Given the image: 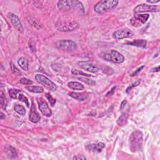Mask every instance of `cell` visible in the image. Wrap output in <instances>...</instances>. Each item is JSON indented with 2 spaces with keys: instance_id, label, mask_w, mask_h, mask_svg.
<instances>
[{
  "instance_id": "obj_30",
  "label": "cell",
  "mask_w": 160,
  "mask_h": 160,
  "mask_svg": "<svg viewBox=\"0 0 160 160\" xmlns=\"http://www.w3.org/2000/svg\"><path fill=\"white\" fill-rule=\"evenodd\" d=\"M140 83H141V80H138V81L133 83L132 84H131V85L128 86V87L127 88L126 92L127 93H128L130 91L131 89H132L133 88H134V87H136V86H137L138 85H139V84H140Z\"/></svg>"
},
{
  "instance_id": "obj_14",
  "label": "cell",
  "mask_w": 160,
  "mask_h": 160,
  "mask_svg": "<svg viewBox=\"0 0 160 160\" xmlns=\"http://www.w3.org/2000/svg\"><path fill=\"white\" fill-rule=\"evenodd\" d=\"M40 120H41V117L40 116L39 113H38V111H36V107H35L33 103L31 105L30 114V120L32 123H36L38 122H39Z\"/></svg>"
},
{
  "instance_id": "obj_20",
  "label": "cell",
  "mask_w": 160,
  "mask_h": 160,
  "mask_svg": "<svg viewBox=\"0 0 160 160\" xmlns=\"http://www.w3.org/2000/svg\"><path fill=\"white\" fill-rule=\"evenodd\" d=\"M26 89L30 92L36 93H41L43 92V88L36 86H26Z\"/></svg>"
},
{
  "instance_id": "obj_26",
  "label": "cell",
  "mask_w": 160,
  "mask_h": 160,
  "mask_svg": "<svg viewBox=\"0 0 160 160\" xmlns=\"http://www.w3.org/2000/svg\"><path fill=\"white\" fill-rule=\"evenodd\" d=\"M10 67H11V71H12L13 73V74H15V75H17V76H21V71L17 68V67L15 66V65H14L13 63H10Z\"/></svg>"
},
{
  "instance_id": "obj_36",
  "label": "cell",
  "mask_w": 160,
  "mask_h": 160,
  "mask_svg": "<svg viewBox=\"0 0 160 160\" xmlns=\"http://www.w3.org/2000/svg\"><path fill=\"white\" fill-rule=\"evenodd\" d=\"M127 104V101L126 100H124L122 101V103H121V105H120V110H122L125 107L126 104Z\"/></svg>"
},
{
  "instance_id": "obj_3",
  "label": "cell",
  "mask_w": 160,
  "mask_h": 160,
  "mask_svg": "<svg viewBox=\"0 0 160 160\" xmlns=\"http://www.w3.org/2000/svg\"><path fill=\"white\" fill-rule=\"evenodd\" d=\"M58 7L60 9L62 10H69V9L73 8H78L80 9V10L84 11V7L82 5V3L79 1H59L58 2Z\"/></svg>"
},
{
  "instance_id": "obj_28",
  "label": "cell",
  "mask_w": 160,
  "mask_h": 160,
  "mask_svg": "<svg viewBox=\"0 0 160 160\" xmlns=\"http://www.w3.org/2000/svg\"><path fill=\"white\" fill-rule=\"evenodd\" d=\"M18 100L21 101H22V102H23L24 103L26 104V105L28 107L30 106V103H29V101L28 100V98L26 97H25L24 95H23V94L19 95Z\"/></svg>"
},
{
  "instance_id": "obj_5",
  "label": "cell",
  "mask_w": 160,
  "mask_h": 160,
  "mask_svg": "<svg viewBox=\"0 0 160 160\" xmlns=\"http://www.w3.org/2000/svg\"><path fill=\"white\" fill-rule=\"evenodd\" d=\"M35 79L36 80L38 83H40L42 85H43L44 87L49 89L50 91H55L57 89L56 85L52 81L48 78L46 76H44L43 75H36L35 76Z\"/></svg>"
},
{
  "instance_id": "obj_27",
  "label": "cell",
  "mask_w": 160,
  "mask_h": 160,
  "mask_svg": "<svg viewBox=\"0 0 160 160\" xmlns=\"http://www.w3.org/2000/svg\"><path fill=\"white\" fill-rule=\"evenodd\" d=\"M45 96H46V98H47V100L49 101V102L50 103V104H51V106H54V105L56 103V99H54L52 97V96L50 95V93H47L45 94Z\"/></svg>"
},
{
  "instance_id": "obj_18",
  "label": "cell",
  "mask_w": 160,
  "mask_h": 160,
  "mask_svg": "<svg viewBox=\"0 0 160 160\" xmlns=\"http://www.w3.org/2000/svg\"><path fill=\"white\" fill-rule=\"evenodd\" d=\"M127 44H129V45L131 46H136V47H139V48H145L146 46V44L147 42L145 40H136L132 42L131 43H126Z\"/></svg>"
},
{
  "instance_id": "obj_35",
  "label": "cell",
  "mask_w": 160,
  "mask_h": 160,
  "mask_svg": "<svg viewBox=\"0 0 160 160\" xmlns=\"http://www.w3.org/2000/svg\"><path fill=\"white\" fill-rule=\"evenodd\" d=\"M73 159H86V158L85 156H83V155H78V156H74L73 158Z\"/></svg>"
},
{
  "instance_id": "obj_24",
  "label": "cell",
  "mask_w": 160,
  "mask_h": 160,
  "mask_svg": "<svg viewBox=\"0 0 160 160\" xmlns=\"http://www.w3.org/2000/svg\"><path fill=\"white\" fill-rule=\"evenodd\" d=\"M71 73H72V74L75 75H81V76H85V77H91V75L88 74V73H85L77 69H73L71 70Z\"/></svg>"
},
{
  "instance_id": "obj_15",
  "label": "cell",
  "mask_w": 160,
  "mask_h": 160,
  "mask_svg": "<svg viewBox=\"0 0 160 160\" xmlns=\"http://www.w3.org/2000/svg\"><path fill=\"white\" fill-rule=\"evenodd\" d=\"M105 147V145L103 143H98L97 144H92L89 145L86 147L89 151H93L94 152H101V150Z\"/></svg>"
},
{
  "instance_id": "obj_12",
  "label": "cell",
  "mask_w": 160,
  "mask_h": 160,
  "mask_svg": "<svg viewBox=\"0 0 160 160\" xmlns=\"http://www.w3.org/2000/svg\"><path fill=\"white\" fill-rule=\"evenodd\" d=\"M124 61V58L122 54L116 50L111 51L110 53V61L115 63H122Z\"/></svg>"
},
{
  "instance_id": "obj_2",
  "label": "cell",
  "mask_w": 160,
  "mask_h": 160,
  "mask_svg": "<svg viewBox=\"0 0 160 160\" xmlns=\"http://www.w3.org/2000/svg\"><path fill=\"white\" fill-rule=\"evenodd\" d=\"M118 4V1L116 0H108V1H99L95 6L94 10L98 13L102 14L109 10L113 9Z\"/></svg>"
},
{
  "instance_id": "obj_13",
  "label": "cell",
  "mask_w": 160,
  "mask_h": 160,
  "mask_svg": "<svg viewBox=\"0 0 160 160\" xmlns=\"http://www.w3.org/2000/svg\"><path fill=\"white\" fill-rule=\"evenodd\" d=\"M79 27L78 24L76 23H68L66 24H61L60 23V25L56 24V28L58 30L61 31H74Z\"/></svg>"
},
{
  "instance_id": "obj_32",
  "label": "cell",
  "mask_w": 160,
  "mask_h": 160,
  "mask_svg": "<svg viewBox=\"0 0 160 160\" xmlns=\"http://www.w3.org/2000/svg\"><path fill=\"white\" fill-rule=\"evenodd\" d=\"M20 83H21V84H23V85H31L32 83H33V82H32V81H31L30 79H28L27 78H21L20 80Z\"/></svg>"
},
{
  "instance_id": "obj_19",
  "label": "cell",
  "mask_w": 160,
  "mask_h": 160,
  "mask_svg": "<svg viewBox=\"0 0 160 160\" xmlns=\"http://www.w3.org/2000/svg\"><path fill=\"white\" fill-rule=\"evenodd\" d=\"M18 64L22 69H23L25 71H27L28 69V61L25 58L21 57L19 58L18 60Z\"/></svg>"
},
{
  "instance_id": "obj_11",
  "label": "cell",
  "mask_w": 160,
  "mask_h": 160,
  "mask_svg": "<svg viewBox=\"0 0 160 160\" xmlns=\"http://www.w3.org/2000/svg\"><path fill=\"white\" fill-rule=\"evenodd\" d=\"M78 64L80 68L84 69L89 72L97 73L99 71V70H100L98 67L88 61H79Z\"/></svg>"
},
{
  "instance_id": "obj_16",
  "label": "cell",
  "mask_w": 160,
  "mask_h": 160,
  "mask_svg": "<svg viewBox=\"0 0 160 160\" xmlns=\"http://www.w3.org/2000/svg\"><path fill=\"white\" fill-rule=\"evenodd\" d=\"M69 95L71 98L75 99V100L80 101H85L88 98V96L86 95L85 93H75V92H70L69 93Z\"/></svg>"
},
{
  "instance_id": "obj_17",
  "label": "cell",
  "mask_w": 160,
  "mask_h": 160,
  "mask_svg": "<svg viewBox=\"0 0 160 160\" xmlns=\"http://www.w3.org/2000/svg\"><path fill=\"white\" fill-rule=\"evenodd\" d=\"M68 86L71 89L73 90H78L81 91L84 89V86H83L81 83L76 81H71L68 83Z\"/></svg>"
},
{
  "instance_id": "obj_23",
  "label": "cell",
  "mask_w": 160,
  "mask_h": 160,
  "mask_svg": "<svg viewBox=\"0 0 160 160\" xmlns=\"http://www.w3.org/2000/svg\"><path fill=\"white\" fill-rule=\"evenodd\" d=\"M15 111L18 113V114H20L21 115H24L26 113V110H25V108L20 104H17L15 105Z\"/></svg>"
},
{
  "instance_id": "obj_7",
  "label": "cell",
  "mask_w": 160,
  "mask_h": 160,
  "mask_svg": "<svg viewBox=\"0 0 160 160\" xmlns=\"http://www.w3.org/2000/svg\"><path fill=\"white\" fill-rule=\"evenodd\" d=\"M160 7L159 6H151L146 4H141L138 5L134 9V12L135 13L143 12H159Z\"/></svg>"
},
{
  "instance_id": "obj_34",
  "label": "cell",
  "mask_w": 160,
  "mask_h": 160,
  "mask_svg": "<svg viewBox=\"0 0 160 160\" xmlns=\"http://www.w3.org/2000/svg\"><path fill=\"white\" fill-rule=\"evenodd\" d=\"M116 86H114L111 89V90L109 91L105 96H106V97H110V96L113 95L114 94V93L115 91V89H116Z\"/></svg>"
},
{
  "instance_id": "obj_22",
  "label": "cell",
  "mask_w": 160,
  "mask_h": 160,
  "mask_svg": "<svg viewBox=\"0 0 160 160\" xmlns=\"http://www.w3.org/2000/svg\"><path fill=\"white\" fill-rule=\"evenodd\" d=\"M7 155L8 156H9L10 158H15L17 156V151H16V149L12 146H9L8 148L7 149Z\"/></svg>"
},
{
  "instance_id": "obj_4",
  "label": "cell",
  "mask_w": 160,
  "mask_h": 160,
  "mask_svg": "<svg viewBox=\"0 0 160 160\" xmlns=\"http://www.w3.org/2000/svg\"><path fill=\"white\" fill-rule=\"evenodd\" d=\"M55 46L60 50L69 51V52H72L77 48V44L75 41L69 40H63L57 41L55 43Z\"/></svg>"
},
{
  "instance_id": "obj_9",
  "label": "cell",
  "mask_w": 160,
  "mask_h": 160,
  "mask_svg": "<svg viewBox=\"0 0 160 160\" xmlns=\"http://www.w3.org/2000/svg\"><path fill=\"white\" fill-rule=\"evenodd\" d=\"M38 106L40 111L44 116L46 117H50L52 115V111L50 110L46 102L43 98H39L38 100Z\"/></svg>"
},
{
  "instance_id": "obj_25",
  "label": "cell",
  "mask_w": 160,
  "mask_h": 160,
  "mask_svg": "<svg viewBox=\"0 0 160 160\" xmlns=\"http://www.w3.org/2000/svg\"><path fill=\"white\" fill-rule=\"evenodd\" d=\"M20 92V89H11L9 90V95L13 99H17V94Z\"/></svg>"
},
{
  "instance_id": "obj_29",
  "label": "cell",
  "mask_w": 160,
  "mask_h": 160,
  "mask_svg": "<svg viewBox=\"0 0 160 160\" xmlns=\"http://www.w3.org/2000/svg\"><path fill=\"white\" fill-rule=\"evenodd\" d=\"M78 79L81 80V81L85 82V83H86V84L89 85L93 86V85H95L96 84V83L94 81H93L92 79H89L85 78V77H80Z\"/></svg>"
},
{
  "instance_id": "obj_21",
  "label": "cell",
  "mask_w": 160,
  "mask_h": 160,
  "mask_svg": "<svg viewBox=\"0 0 160 160\" xmlns=\"http://www.w3.org/2000/svg\"><path fill=\"white\" fill-rule=\"evenodd\" d=\"M128 118V115L127 114H123L117 120V123L118 125L120 126L124 125V124L127 123Z\"/></svg>"
},
{
  "instance_id": "obj_1",
  "label": "cell",
  "mask_w": 160,
  "mask_h": 160,
  "mask_svg": "<svg viewBox=\"0 0 160 160\" xmlns=\"http://www.w3.org/2000/svg\"><path fill=\"white\" fill-rule=\"evenodd\" d=\"M143 133L140 131H135L130 137V148L134 153L141 149L143 146Z\"/></svg>"
},
{
  "instance_id": "obj_38",
  "label": "cell",
  "mask_w": 160,
  "mask_h": 160,
  "mask_svg": "<svg viewBox=\"0 0 160 160\" xmlns=\"http://www.w3.org/2000/svg\"><path fill=\"white\" fill-rule=\"evenodd\" d=\"M159 1H160L159 0H158V1H149V0H147L146 1L147 3H149L150 4H155V3H159Z\"/></svg>"
},
{
  "instance_id": "obj_10",
  "label": "cell",
  "mask_w": 160,
  "mask_h": 160,
  "mask_svg": "<svg viewBox=\"0 0 160 160\" xmlns=\"http://www.w3.org/2000/svg\"><path fill=\"white\" fill-rule=\"evenodd\" d=\"M8 17L9 18V20H10L12 24L13 25V26L17 29L18 31L23 33L24 30H23V25H22L20 21V18H19L17 15L13 13H8Z\"/></svg>"
},
{
  "instance_id": "obj_31",
  "label": "cell",
  "mask_w": 160,
  "mask_h": 160,
  "mask_svg": "<svg viewBox=\"0 0 160 160\" xmlns=\"http://www.w3.org/2000/svg\"><path fill=\"white\" fill-rule=\"evenodd\" d=\"M0 101H1V107L4 109V110H5V108H6V97H5V96H4V95H3V93H1V98H0Z\"/></svg>"
},
{
  "instance_id": "obj_6",
  "label": "cell",
  "mask_w": 160,
  "mask_h": 160,
  "mask_svg": "<svg viewBox=\"0 0 160 160\" xmlns=\"http://www.w3.org/2000/svg\"><path fill=\"white\" fill-rule=\"evenodd\" d=\"M149 17L148 14H136L131 19L130 21L133 26H141V24H145Z\"/></svg>"
},
{
  "instance_id": "obj_33",
  "label": "cell",
  "mask_w": 160,
  "mask_h": 160,
  "mask_svg": "<svg viewBox=\"0 0 160 160\" xmlns=\"http://www.w3.org/2000/svg\"><path fill=\"white\" fill-rule=\"evenodd\" d=\"M145 66H140V68H138L136 70H135V71H133L132 73H131L130 76H134L138 75V73H139L141 71V70H142L144 68H145Z\"/></svg>"
},
{
  "instance_id": "obj_37",
  "label": "cell",
  "mask_w": 160,
  "mask_h": 160,
  "mask_svg": "<svg viewBox=\"0 0 160 160\" xmlns=\"http://www.w3.org/2000/svg\"><path fill=\"white\" fill-rule=\"evenodd\" d=\"M159 71V66H158L157 67H156V68L151 69V72L155 73V72H158Z\"/></svg>"
},
{
  "instance_id": "obj_8",
  "label": "cell",
  "mask_w": 160,
  "mask_h": 160,
  "mask_svg": "<svg viewBox=\"0 0 160 160\" xmlns=\"http://www.w3.org/2000/svg\"><path fill=\"white\" fill-rule=\"evenodd\" d=\"M133 36V32L128 28H124L114 31L113 37L115 40H122L124 38H132Z\"/></svg>"
},
{
  "instance_id": "obj_39",
  "label": "cell",
  "mask_w": 160,
  "mask_h": 160,
  "mask_svg": "<svg viewBox=\"0 0 160 160\" xmlns=\"http://www.w3.org/2000/svg\"><path fill=\"white\" fill-rule=\"evenodd\" d=\"M1 117H0V118H1V120H3V115H4V114H3V113H1Z\"/></svg>"
}]
</instances>
